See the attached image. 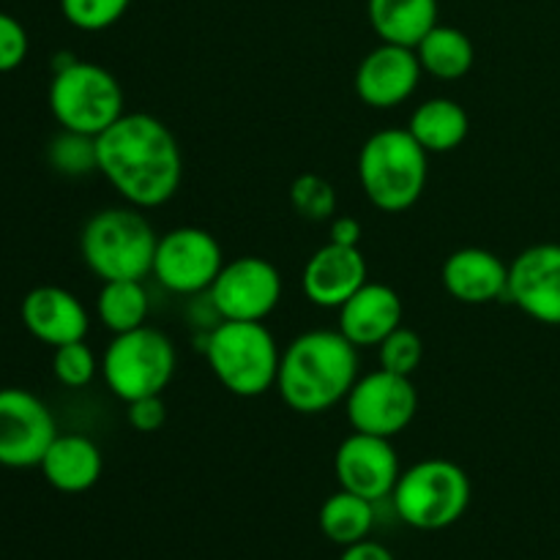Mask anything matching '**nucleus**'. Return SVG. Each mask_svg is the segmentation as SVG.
<instances>
[{
	"mask_svg": "<svg viewBox=\"0 0 560 560\" xmlns=\"http://www.w3.org/2000/svg\"><path fill=\"white\" fill-rule=\"evenodd\" d=\"M96 164L126 206L140 211L173 200L184 180V156L170 126L148 113H124L96 137Z\"/></svg>",
	"mask_w": 560,
	"mask_h": 560,
	"instance_id": "1",
	"label": "nucleus"
},
{
	"mask_svg": "<svg viewBox=\"0 0 560 560\" xmlns=\"http://www.w3.org/2000/svg\"><path fill=\"white\" fill-rule=\"evenodd\" d=\"M359 381V348L337 331L299 334L282 350L277 392L293 413L320 416L345 402Z\"/></svg>",
	"mask_w": 560,
	"mask_h": 560,
	"instance_id": "2",
	"label": "nucleus"
},
{
	"mask_svg": "<svg viewBox=\"0 0 560 560\" xmlns=\"http://www.w3.org/2000/svg\"><path fill=\"white\" fill-rule=\"evenodd\" d=\"M355 170L361 191L377 211L402 213L424 195L430 153L408 129H383L361 145Z\"/></svg>",
	"mask_w": 560,
	"mask_h": 560,
	"instance_id": "3",
	"label": "nucleus"
},
{
	"mask_svg": "<svg viewBox=\"0 0 560 560\" xmlns=\"http://www.w3.org/2000/svg\"><path fill=\"white\" fill-rule=\"evenodd\" d=\"M202 355L211 375L233 397L255 399L277 388L282 350L266 323H217L202 339Z\"/></svg>",
	"mask_w": 560,
	"mask_h": 560,
	"instance_id": "4",
	"label": "nucleus"
},
{
	"mask_svg": "<svg viewBox=\"0 0 560 560\" xmlns=\"http://www.w3.org/2000/svg\"><path fill=\"white\" fill-rule=\"evenodd\" d=\"M156 244V230L135 206L102 208L80 233L82 260L102 282L151 277Z\"/></svg>",
	"mask_w": 560,
	"mask_h": 560,
	"instance_id": "5",
	"label": "nucleus"
},
{
	"mask_svg": "<svg viewBox=\"0 0 560 560\" xmlns=\"http://www.w3.org/2000/svg\"><path fill=\"white\" fill-rule=\"evenodd\" d=\"M47 102L60 129L98 137L124 115V88L104 66L58 55Z\"/></svg>",
	"mask_w": 560,
	"mask_h": 560,
	"instance_id": "6",
	"label": "nucleus"
},
{
	"mask_svg": "<svg viewBox=\"0 0 560 560\" xmlns=\"http://www.w3.org/2000/svg\"><path fill=\"white\" fill-rule=\"evenodd\" d=\"M392 503L397 517L410 528H452L468 512L470 479L452 459H421L399 474Z\"/></svg>",
	"mask_w": 560,
	"mask_h": 560,
	"instance_id": "7",
	"label": "nucleus"
},
{
	"mask_svg": "<svg viewBox=\"0 0 560 560\" xmlns=\"http://www.w3.org/2000/svg\"><path fill=\"white\" fill-rule=\"evenodd\" d=\"M178 355L167 334L142 326L135 331L115 334L102 355V377L109 392L124 402L140 397H156L173 383Z\"/></svg>",
	"mask_w": 560,
	"mask_h": 560,
	"instance_id": "8",
	"label": "nucleus"
},
{
	"mask_svg": "<svg viewBox=\"0 0 560 560\" xmlns=\"http://www.w3.org/2000/svg\"><path fill=\"white\" fill-rule=\"evenodd\" d=\"M224 268L222 244L211 230L184 224L159 235L153 257V279L175 295H197L211 290Z\"/></svg>",
	"mask_w": 560,
	"mask_h": 560,
	"instance_id": "9",
	"label": "nucleus"
},
{
	"mask_svg": "<svg viewBox=\"0 0 560 560\" xmlns=\"http://www.w3.org/2000/svg\"><path fill=\"white\" fill-rule=\"evenodd\" d=\"M345 413L355 432L397 438L419 413V392L408 375L375 370L359 377L345 399Z\"/></svg>",
	"mask_w": 560,
	"mask_h": 560,
	"instance_id": "10",
	"label": "nucleus"
},
{
	"mask_svg": "<svg viewBox=\"0 0 560 560\" xmlns=\"http://www.w3.org/2000/svg\"><path fill=\"white\" fill-rule=\"evenodd\" d=\"M55 438H58V424L44 399L20 386L0 388V465L3 468H38Z\"/></svg>",
	"mask_w": 560,
	"mask_h": 560,
	"instance_id": "11",
	"label": "nucleus"
},
{
	"mask_svg": "<svg viewBox=\"0 0 560 560\" xmlns=\"http://www.w3.org/2000/svg\"><path fill=\"white\" fill-rule=\"evenodd\" d=\"M208 293L222 320L262 323L282 301V273L266 257H235L224 262Z\"/></svg>",
	"mask_w": 560,
	"mask_h": 560,
	"instance_id": "12",
	"label": "nucleus"
},
{
	"mask_svg": "<svg viewBox=\"0 0 560 560\" xmlns=\"http://www.w3.org/2000/svg\"><path fill=\"white\" fill-rule=\"evenodd\" d=\"M399 474L402 468H399L392 438L353 430V435L345 438L334 454V476L339 481V490L355 492L372 503L392 498Z\"/></svg>",
	"mask_w": 560,
	"mask_h": 560,
	"instance_id": "13",
	"label": "nucleus"
},
{
	"mask_svg": "<svg viewBox=\"0 0 560 560\" xmlns=\"http://www.w3.org/2000/svg\"><path fill=\"white\" fill-rule=\"evenodd\" d=\"M506 299L541 326H560V244H534L509 262Z\"/></svg>",
	"mask_w": 560,
	"mask_h": 560,
	"instance_id": "14",
	"label": "nucleus"
},
{
	"mask_svg": "<svg viewBox=\"0 0 560 560\" xmlns=\"http://www.w3.org/2000/svg\"><path fill=\"white\" fill-rule=\"evenodd\" d=\"M421 74L424 69L413 47L381 42L355 69V96L372 109H394L413 96Z\"/></svg>",
	"mask_w": 560,
	"mask_h": 560,
	"instance_id": "15",
	"label": "nucleus"
},
{
	"mask_svg": "<svg viewBox=\"0 0 560 560\" xmlns=\"http://www.w3.org/2000/svg\"><path fill=\"white\" fill-rule=\"evenodd\" d=\"M370 282V266L359 246L331 244L315 252L301 273V290L317 310H339Z\"/></svg>",
	"mask_w": 560,
	"mask_h": 560,
	"instance_id": "16",
	"label": "nucleus"
},
{
	"mask_svg": "<svg viewBox=\"0 0 560 560\" xmlns=\"http://www.w3.org/2000/svg\"><path fill=\"white\" fill-rule=\"evenodd\" d=\"M22 326L27 328L33 339L49 348L80 342L88 337L91 317H88L85 304L77 299L71 290L58 288V284H42L33 288L20 304Z\"/></svg>",
	"mask_w": 560,
	"mask_h": 560,
	"instance_id": "17",
	"label": "nucleus"
},
{
	"mask_svg": "<svg viewBox=\"0 0 560 560\" xmlns=\"http://www.w3.org/2000/svg\"><path fill=\"white\" fill-rule=\"evenodd\" d=\"M441 282L454 301L468 306L492 304L509 288V266L490 249L465 246L452 252L441 268Z\"/></svg>",
	"mask_w": 560,
	"mask_h": 560,
	"instance_id": "18",
	"label": "nucleus"
},
{
	"mask_svg": "<svg viewBox=\"0 0 560 560\" xmlns=\"http://www.w3.org/2000/svg\"><path fill=\"white\" fill-rule=\"evenodd\" d=\"M339 334L355 348H377L402 326V299L383 282H366L339 306Z\"/></svg>",
	"mask_w": 560,
	"mask_h": 560,
	"instance_id": "19",
	"label": "nucleus"
},
{
	"mask_svg": "<svg viewBox=\"0 0 560 560\" xmlns=\"http://www.w3.org/2000/svg\"><path fill=\"white\" fill-rule=\"evenodd\" d=\"M38 468L52 490L80 495L102 479L104 457L91 438L77 435V432H66V435L58 432Z\"/></svg>",
	"mask_w": 560,
	"mask_h": 560,
	"instance_id": "20",
	"label": "nucleus"
},
{
	"mask_svg": "<svg viewBox=\"0 0 560 560\" xmlns=\"http://www.w3.org/2000/svg\"><path fill=\"white\" fill-rule=\"evenodd\" d=\"M366 16L381 42L416 49L438 25V0H366Z\"/></svg>",
	"mask_w": 560,
	"mask_h": 560,
	"instance_id": "21",
	"label": "nucleus"
},
{
	"mask_svg": "<svg viewBox=\"0 0 560 560\" xmlns=\"http://www.w3.org/2000/svg\"><path fill=\"white\" fill-rule=\"evenodd\" d=\"M408 131L427 153H452L465 142L470 118L454 98L435 96L421 102L408 120Z\"/></svg>",
	"mask_w": 560,
	"mask_h": 560,
	"instance_id": "22",
	"label": "nucleus"
},
{
	"mask_svg": "<svg viewBox=\"0 0 560 560\" xmlns=\"http://www.w3.org/2000/svg\"><path fill=\"white\" fill-rule=\"evenodd\" d=\"M416 55H419L424 74H432L435 80L446 82L463 80L474 69L476 60V49L468 33L452 25H441V22L416 44Z\"/></svg>",
	"mask_w": 560,
	"mask_h": 560,
	"instance_id": "23",
	"label": "nucleus"
},
{
	"mask_svg": "<svg viewBox=\"0 0 560 560\" xmlns=\"http://www.w3.org/2000/svg\"><path fill=\"white\" fill-rule=\"evenodd\" d=\"M96 315L107 331L126 334L135 328L148 326L151 315V299L142 279H113L102 282L96 295Z\"/></svg>",
	"mask_w": 560,
	"mask_h": 560,
	"instance_id": "24",
	"label": "nucleus"
},
{
	"mask_svg": "<svg viewBox=\"0 0 560 560\" xmlns=\"http://www.w3.org/2000/svg\"><path fill=\"white\" fill-rule=\"evenodd\" d=\"M320 534L339 547H350L355 541H364L375 525V503L355 492L339 490L323 501L317 514Z\"/></svg>",
	"mask_w": 560,
	"mask_h": 560,
	"instance_id": "25",
	"label": "nucleus"
},
{
	"mask_svg": "<svg viewBox=\"0 0 560 560\" xmlns=\"http://www.w3.org/2000/svg\"><path fill=\"white\" fill-rule=\"evenodd\" d=\"M290 202L306 222H331L337 213V189L317 173H304L290 186Z\"/></svg>",
	"mask_w": 560,
	"mask_h": 560,
	"instance_id": "26",
	"label": "nucleus"
},
{
	"mask_svg": "<svg viewBox=\"0 0 560 560\" xmlns=\"http://www.w3.org/2000/svg\"><path fill=\"white\" fill-rule=\"evenodd\" d=\"M47 159L52 164V170H58L60 175H69V178H80V175L93 173V170H98L96 137L77 135V131L63 129L49 142Z\"/></svg>",
	"mask_w": 560,
	"mask_h": 560,
	"instance_id": "27",
	"label": "nucleus"
},
{
	"mask_svg": "<svg viewBox=\"0 0 560 560\" xmlns=\"http://www.w3.org/2000/svg\"><path fill=\"white\" fill-rule=\"evenodd\" d=\"M131 0H60L63 20L85 33H102L124 20Z\"/></svg>",
	"mask_w": 560,
	"mask_h": 560,
	"instance_id": "28",
	"label": "nucleus"
},
{
	"mask_svg": "<svg viewBox=\"0 0 560 560\" xmlns=\"http://www.w3.org/2000/svg\"><path fill=\"white\" fill-rule=\"evenodd\" d=\"M96 372H102V361H96V353L88 348L85 339L55 348L52 375L60 386L85 388L96 377Z\"/></svg>",
	"mask_w": 560,
	"mask_h": 560,
	"instance_id": "29",
	"label": "nucleus"
},
{
	"mask_svg": "<svg viewBox=\"0 0 560 560\" xmlns=\"http://www.w3.org/2000/svg\"><path fill=\"white\" fill-rule=\"evenodd\" d=\"M421 359H424V342H421V337L413 328L399 326L397 331H392L377 345V361H381V366L388 372H397V375L413 377Z\"/></svg>",
	"mask_w": 560,
	"mask_h": 560,
	"instance_id": "30",
	"label": "nucleus"
},
{
	"mask_svg": "<svg viewBox=\"0 0 560 560\" xmlns=\"http://www.w3.org/2000/svg\"><path fill=\"white\" fill-rule=\"evenodd\" d=\"M31 49V38H27L25 25L16 16L0 11V74L20 69Z\"/></svg>",
	"mask_w": 560,
	"mask_h": 560,
	"instance_id": "31",
	"label": "nucleus"
},
{
	"mask_svg": "<svg viewBox=\"0 0 560 560\" xmlns=\"http://www.w3.org/2000/svg\"><path fill=\"white\" fill-rule=\"evenodd\" d=\"M126 421L131 430L151 435L167 424V405H164L162 394L156 397H140L135 402H126Z\"/></svg>",
	"mask_w": 560,
	"mask_h": 560,
	"instance_id": "32",
	"label": "nucleus"
},
{
	"mask_svg": "<svg viewBox=\"0 0 560 560\" xmlns=\"http://www.w3.org/2000/svg\"><path fill=\"white\" fill-rule=\"evenodd\" d=\"M361 222L355 217H334L331 224H328V241L331 244H342V246H359L361 244Z\"/></svg>",
	"mask_w": 560,
	"mask_h": 560,
	"instance_id": "33",
	"label": "nucleus"
},
{
	"mask_svg": "<svg viewBox=\"0 0 560 560\" xmlns=\"http://www.w3.org/2000/svg\"><path fill=\"white\" fill-rule=\"evenodd\" d=\"M339 560H397V558H394L392 550H388V547H383L381 541L364 539V541H355V545L345 547V552L339 556Z\"/></svg>",
	"mask_w": 560,
	"mask_h": 560,
	"instance_id": "34",
	"label": "nucleus"
}]
</instances>
